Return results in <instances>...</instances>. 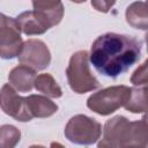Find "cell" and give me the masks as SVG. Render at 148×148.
<instances>
[{
  "label": "cell",
  "instance_id": "obj_2",
  "mask_svg": "<svg viewBox=\"0 0 148 148\" xmlns=\"http://www.w3.org/2000/svg\"><path fill=\"white\" fill-rule=\"evenodd\" d=\"M146 147L148 146V130L142 120L130 121L124 116L109 119L103 128V138L98 147Z\"/></svg>",
  "mask_w": 148,
  "mask_h": 148
},
{
  "label": "cell",
  "instance_id": "obj_16",
  "mask_svg": "<svg viewBox=\"0 0 148 148\" xmlns=\"http://www.w3.org/2000/svg\"><path fill=\"white\" fill-rule=\"evenodd\" d=\"M21 133L13 125H2L0 128V146L2 148H13L20 141Z\"/></svg>",
  "mask_w": 148,
  "mask_h": 148
},
{
  "label": "cell",
  "instance_id": "obj_20",
  "mask_svg": "<svg viewBox=\"0 0 148 148\" xmlns=\"http://www.w3.org/2000/svg\"><path fill=\"white\" fill-rule=\"evenodd\" d=\"M72 2H75V3H82V2H84L86 0H71Z\"/></svg>",
  "mask_w": 148,
  "mask_h": 148
},
{
  "label": "cell",
  "instance_id": "obj_18",
  "mask_svg": "<svg viewBox=\"0 0 148 148\" xmlns=\"http://www.w3.org/2000/svg\"><path fill=\"white\" fill-rule=\"evenodd\" d=\"M114 3L116 0H91V6L101 13H108Z\"/></svg>",
  "mask_w": 148,
  "mask_h": 148
},
{
  "label": "cell",
  "instance_id": "obj_10",
  "mask_svg": "<svg viewBox=\"0 0 148 148\" xmlns=\"http://www.w3.org/2000/svg\"><path fill=\"white\" fill-rule=\"evenodd\" d=\"M36 71L25 65L14 67L8 74V81L13 88L20 92H28L35 87Z\"/></svg>",
  "mask_w": 148,
  "mask_h": 148
},
{
  "label": "cell",
  "instance_id": "obj_3",
  "mask_svg": "<svg viewBox=\"0 0 148 148\" xmlns=\"http://www.w3.org/2000/svg\"><path fill=\"white\" fill-rule=\"evenodd\" d=\"M66 75L71 89L76 94L92 91L99 87L98 80L90 71L89 53L86 50L72 54L66 68Z\"/></svg>",
  "mask_w": 148,
  "mask_h": 148
},
{
  "label": "cell",
  "instance_id": "obj_15",
  "mask_svg": "<svg viewBox=\"0 0 148 148\" xmlns=\"http://www.w3.org/2000/svg\"><path fill=\"white\" fill-rule=\"evenodd\" d=\"M35 89L51 98H59L62 96V90L51 74H39L35 79Z\"/></svg>",
  "mask_w": 148,
  "mask_h": 148
},
{
  "label": "cell",
  "instance_id": "obj_12",
  "mask_svg": "<svg viewBox=\"0 0 148 148\" xmlns=\"http://www.w3.org/2000/svg\"><path fill=\"white\" fill-rule=\"evenodd\" d=\"M126 21L135 29L148 30V2L135 1L126 8Z\"/></svg>",
  "mask_w": 148,
  "mask_h": 148
},
{
  "label": "cell",
  "instance_id": "obj_13",
  "mask_svg": "<svg viewBox=\"0 0 148 148\" xmlns=\"http://www.w3.org/2000/svg\"><path fill=\"white\" fill-rule=\"evenodd\" d=\"M27 102L34 118H47L58 111V105L49 99L47 96L29 95L27 97Z\"/></svg>",
  "mask_w": 148,
  "mask_h": 148
},
{
  "label": "cell",
  "instance_id": "obj_8",
  "mask_svg": "<svg viewBox=\"0 0 148 148\" xmlns=\"http://www.w3.org/2000/svg\"><path fill=\"white\" fill-rule=\"evenodd\" d=\"M18 61L35 71H43L51 62V53L46 44L40 39H28L23 44Z\"/></svg>",
  "mask_w": 148,
  "mask_h": 148
},
{
  "label": "cell",
  "instance_id": "obj_22",
  "mask_svg": "<svg viewBox=\"0 0 148 148\" xmlns=\"http://www.w3.org/2000/svg\"><path fill=\"white\" fill-rule=\"evenodd\" d=\"M147 2H148V0H147Z\"/></svg>",
  "mask_w": 148,
  "mask_h": 148
},
{
  "label": "cell",
  "instance_id": "obj_9",
  "mask_svg": "<svg viewBox=\"0 0 148 148\" xmlns=\"http://www.w3.org/2000/svg\"><path fill=\"white\" fill-rule=\"evenodd\" d=\"M35 13L52 28L59 24L64 17V5L61 0H31Z\"/></svg>",
  "mask_w": 148,
  "mask_h": 148
},
{
  "label": "cell",
  "instance_id": "obj_11",
  "mask_svg": "<svg viewBox=\"0 0 148 148\" xmlns=\"http://www.w3.org/2000/svg\"><path fill=\"white\" fill-rule=\"evenodd\" d=\"M15 20L17 22L20 30L28 36L42 35L50 29L49 25L35 13V10L23 12Z\"/></svg>",
  "mask_w": 148,
  "mask_h": 148
},
{
  "label": "cell",
  "instance_id": "obj_17",
  "mask_svg": "<svg viewBox=\"0 0 148 148\" xmlns=\"http://www.w3.org/2000/svg\"><path fill=\"white\" fill-rule=\"evenodd\" d=\"M131 82L134 86H145L148 84V59L143 61L132 74Z\"/></svg>",
  "mask_w": 148,
  "mask_h": 148
},
{
  "label": "cell",
  "instance_id": "obj_5",
  "mask_svg": "<svg viewBox=\"0 0 148 148\" xmlns=\"http://www.w3.org/2000/svg\"><path fill=\"white\" fill-rule=\"evenodd\" d=\"M102 134V125L86 114L72 117L65 126V136L76 145H92Z\"/></svg>",
  "mask_w": 148,
  "mask_h": 148
},
{
  "label": "cell",
  "instance_id": "obj_21",
  "mask_svg": "<svg viewBox=\"0 0 148 148\" xmlns=\"http://www.w3.org/2000/svg\"><path fill=\"white\" fill-rule=\"evenodd\" d=\"M145 38H146V44H147V51H148V31L146 32V35H145Z\"/></svg>",
  "mask_w": 148,
  "mask_h": 148
},
{
  "label": "cell",
  "instance_id": "obj_6",
  "mask_svg": "<svg viewBox=\"0 0 148 148\" xmlns=\"http://www.w3.org/2000/svg\"><path fill=\"white\" fill-rule=\"evenodd\" d=\"M20 31L15 18L5 14L0 15V56L2 59H13L20 56L24 44Z\"/></svg>",
  "mask_w": 148,
  "mask_h": 148
},
{
  "label": "cell",
  "instance_id": "obj_1",
  "mask_svg": "<svg viewBox=\"0 0 148 148\" xmlns=\"http://www.w3.org/2000/svg\"><path fill=\"white\" fill-rule=\"evenodd\" d=\"M141 56V42L133 36L106 32L98 36L89 59L95 69L108 77H117L130 69Z\"/></svg>",
  "mask_w": 148,
  "mask_h": 148
},
{
  "label": "cell",
  "instance_id": "obj_4",
  "mask_svg": "<svg viewBox=\"0 0 148 148\" xmlns=\"http://www.w3.org/2000/svg\"><path fill=\"white\" fill-rule=\"evenodd\" d=\"M131 96V88L127 86H112L98 90L89 96L87 106L101 116H109L124 106Z\"/></svg>",
  "mask_w": 148,
  "mask_h": 148
},
{
  "label": "cell",
  "instance_id": "obj_7",
  "mask_svg": "<svg viewBox=\"0 0 148 148\" xmlns=\"http://www.w3.org/2000/svg\"><path fill=\"white\" fill-rule=\"evenodd\" d=\"M0 104L2 111L17 121H30L34 118L29 110L27 97L18 96L16 89L13 88L10 83L2 86L0 92Z\"/></svg>",
  "mask_w": 148,
  "mask_h": 148
},
{
  "label": "cell",
  "instance_id": "obj_19",
  "mask_svg": "<svg viewBox=\"0 0 148 148\" xmlns=\"http://www.w3.org/2000/svg\"><path fill=\"white\" fill-rule=\"evenodd\" d=\"M142 121H143V124H145V126L147 127V130H148V111H146V113L143 114V117H142V119H141Z\"/></svg>",
  "mask_w": 148,
  "mask_h": 148
},
{
  "label": "cell",
  "instance_id": "obj_14",
  "mask_svg": "<svg viewBox=\"0 0 148 148\" xmlns=\"http://www.w3.org/2000/svg\"><path fill=\"white\" fill-rule=\"evenodd\" d=\"M124 108L132 113H142L148 111V86L131 88V96Z\"/></svg>",
  "mask_w": 148,
  "mask_h": 148
}]
</instances>
